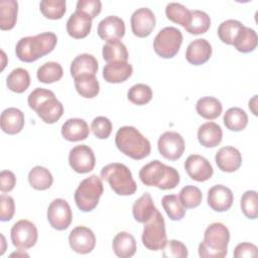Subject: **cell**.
Instances as JSON below:
<instances>
[{
	"label": "cell",
	"instance_id": "8fae6325",
	"mask_svg": "<svg viewBox=\"0 0 258 258\" xmlns=\"http://www.w3.org/2000/svg\"><path fill=\"white\" fill-rule=\"evenodd\" d=\"M46 215L50 226L57 231L68 229L73 220L71 207L69 203L62 199L53 200L48 206Z\"/></svg>",
	"mask_w": 258,
	"mask_h": 258
},
{
	"label": "cell",
	"instance_id": "5bb4252c",
	"mask_svg": "<svg viewBox=\"0 0 258 258\" xmlns=\"http://www.w3.org/2000/svg\"><path fill=\"white\" fill-rule=\"evenodd\" d=\"M69 244L73 251L79 254L91 253L96 246L94 232L85 226L74 228L69 235Z\"/></svg>",
	"mask_w": 258,
	"mask_h": 258
},
{
	"label": "cell",
	"instance_id": "d590c367",
	"mask_svg": "<svg viewBox=\"0 0 258 258\" xmlns=\"http://www.w3.org/2000/svg\"><path fill=\"white\" fill-rule=\"evenodd\" d=\"M103 58L107 62L112 61H127L128 60V51L123 42L120 40H111L107 41L103 45L102 50Z\"/></svg>",
	"mask_w": 258,
	"mask_h": 258
},
{
	"label": "cell",
	"instance_id": "1f68e13d",
	"mask_svg": "<svg viewBox=\"0 0 258 258\" xmlns=\"http://www.w3.org/2000/svg\"><path fill=\"white\" fill-rule=\"evenodd\" d=\"M18 2L15 0L0 1V28L2 30L12 29L17 20Z\"/></svg>",
	"mask_w": 258,
	"mask_h": 258
},
{
	"label": "cell",
	"instance_id": "7a4b0ae2",
	"mask_svg": "<svg viewBox=\"0 0 258 258\" xmlns=\"http://www.w3.org/2000/svg\"><path fill=\"white\" fill-rule=\"evenodd\" d=\"M139 178L143 184L156 186L162 190L172 189L180 181L179 173L174 167L168 166L157 159L141 167Z\"/></svg>",
	"mask_w": 258,
	"mask_h": 258
},
{
	"label": "cell",
	"instance_id": "f6af8a7d",
	"mask_svg": "<svg viewBox=\"0 0 258 258\" xmlns=\"http://www.w3.org/2000/svg\"><path fill=\"white\" fill-rule=\"evenodd\" d=\"M243 214L251 220L258 217V197L256 190H247L243 194L240 202Z\"/></svg>",
	"mask_w": 258,
	"mask_h": 258
},
{
	"label": "cell",
	"instance_id": "7bdbcfd3",
	"mask_svg": "<svg viewBox=\"0 0 258 258\" xmlns=\"http://www.w3.org/2000/svg\"><path fill=\"white\" fill-rule=\"evenodd\" d=\"M127 98L131 103L137 106H142L151 101L152 90L148 85L136 84L128 90Z\"/></svg>",
	"mask_w": 258,
	"mask_h": 258
},
{
	"label": "cell",
	"instance_id": "7dc6e473",
	"mask_svg": "<svg viewBox=\"0 0 258 258\" xmlns=\"http://www.w3.org/2000/svg\"><path fill=\"white\" fill-rule=\"evenodd\" d=\"M164 258H186L188 255L186 246L178 240H169L163 247Z\"/></svg>",
	"mask_w": 258,
	"mask_h": 258
},
{
	"label": "cell",
	"instance_id": "ab89813d",
	"mask_svg": "<svg viewBox=\"0 0 258 258\" xmlns=\"http://www.w3.org/2000/svg\"><path fill=\"white\" fill-rule=\"evenodd\" d=\"M162 207L167 214L168 218L172 221H180L185 215V208L179 202V199L175 195H166L161 200Z\"/></svg>",
	"mask_w": 258,
	"mask_h": 258
},
{
	"label": "cell",
	"instance_id": "8d00e7d4",
	"mask_svg": "<svg viewBox=\"0 0 258 258\" xmlns=\"http://www.w3.org/2000/svg\"><path fill=\"white\" fill-rule=\"evenodd\" d=\"M211 26L210 16L202 10H190V20L185 30L190 34L206 33Z\"/></svg>",
	"mask_w": 258,
	"mask_h": 258
},
{
	"label": "cell",
	"instance_id": "2e32d148",
	"mask_svg": "<svg viewBox=\"0 0 258 258\" xmlns=\"http://www.w3.org/2000/svg\"><path fill=\"white\" fill-rule=\"evenodd\" d=\"M184 169L191 179L199 182L209 180L214 173L210 161L199 154H191L185 159Z\"/></svg>",
	"mask_w": 258,
	"mask_h": 258
},
{
	"label": "cell",
	"instance_id": "d6986e66",
	"mask_svg": "<svg viewBox=\"0 0 258 258\" xmlns=\"http://www.w3.org/2000/svg\"><path fill=\"white\" fill-rule=\"evenodd\" d=\"M215 161L222 171L234 172L238 170L242 164V155L237 148L224 146L216 153Z\"/></svg>",
	"mask_w": 258,
	"mask_h": 258
},
{
	"label": "cell",
	"instance_id": "83f0119b",
	"mask_svg": "<svg viewBox=\"0 0 258 258\" xmlns=\"http://www.w3.org/2000/svg\"><path fill=\"white\" fill-rule=\"evenodd\" d=\"M98 60L94 55L89 53H82L73 59L70 72L72 77L76 78L84 74L96 75V73L98 72Z\"/></svg>",
	"mask_w": 258,
	"mask_h": 258
},
{
	"label": "cell",
	"instance_id": "d4e9b609",
	"mask_svg": "<svg viewBox=\"0 0 258 258\" xmlns=\"http://www.w3.org/2000/svg\"><path fill=\"white\" fill-rule=\"evenodd\" d=\"M222 138V128L215 122H206L198 129V140L204 147H216L221 143Z\"/></svg>",
	"mask_w": 258,
	"mask_h": 258
},
{
	"label": "cell",
	"instance_id": "e0dca14e",
	"mask_svg": "<svg viewBox=\"0 0 258 258\" xmlns=\"http://www.w3.org/2000/svg\"><path fill=\"white\" fill-rule=\"evenodd\" d=\"M233 201L232 190L223 184H216L208 191V205L215 212L228 211L232 207Z\"/></svg>",
	"mask_w": 258,
	"mask_h": 258
},
{
	"label": "cell",
	"instance_id": "8992f818",
	"mask_svg": "<svg viewBox=\"0 0 258 258\" xmlns=\"http://www.w3.org/2000/svg\"><path fill=\"white\" fill-rule=\"evenodd\" d=\"M101 177L119 196H131L137 190V184L130 169L123 163L113 162L105 165L101 169Z\"/></svg>",
	"mask_w": 258,
	"mask_h": 258
},
{
	"label": "cell",
	"instance_id": "ac0fdd59",
	"mask_svg": "<svg viewBox=\"0 0 258 258\" xmlns=\"http://www.w3.org/2000/svg\"><path fill=\"white\" fill-rule=\"evenodd\" d=\"M98 34L100 38L106 41L119 40L125 34V23L118 16H107L99 22Z\"/></svg>",
	"mask_w": 258,
	"mask_h": 258
},
{
	"label": "cell",
	"instance_id": "52a82bcc",
	"mask_svg": "<svg viewBox=\"0 0 258 258\" xmlns=\"http://www.w3.org/2000/svg\"><path fill=\"white\" fill-rule=\"evenodd\" d=\"M103 191V182L98 175L93 174L83 179L75 191L77 207L85 213L93 211L98 206Z\"/></svg>",
	"mask_w": 258,
	"mask_h": 258
},
{
	"label": "cell",
	"instance_id": "f546056e",
	"mask_svg": "<svg viewBox=\"0 0 258 258\" xmlns=\"http://www.w3.org/2000/svg\"><path fill=\"white\" fill-rule=\"evenodd\" d=\"M257 43H258V36L256 31L244 25L238 32L232 45H234V47L238 51L243 53H248L255 50V48L257 47Z\"/></svg>",
	"mask_w": 258,
	"mask_h": 258
},
{
	"label": "cell",
	"instance_id": "9c48e42d",
	"mask_svg": "<svg viewBox=\"0 0 258 258\" xmlns=\"http://www.w3.org/2000/svg\"><path fill=\"white\" fill-rule=\"evenodd\" d=\"M182 38L181 31L176 27H164L154 37V51L163 58H171L178 52Z\"/></svg>",
	"mask_w": 258,
	"mask_h": 258
},
{
	"label": "cell",
	"instance_id": "7c38bea8",
	"mask_svg": "<svg viewBox=\"0 0 258 258\" xmlns=\"http://www.w3.org/2000/svg\"><path fill=\"white\" fill-rule=\"evenodd\" d=\"M157 147L159 153L166 159L174 161L181 157L184 151V140L182 136L174 131H166L160 135Z\"/></svg>",
	"mask_w": 258,
	"mask_h": 258
},
{
	"label": "cell",
	"instance_id": "bcb514c9",
	"mask_svg": "<svg viewBox=\"0 0 258 258\" xmlns=\"http://www.w3.org/2000/svg\"><path fill=\"white\" fill-rule=\"evenodd\" d=\"M93 134L99 139H107L112 132V122L104 116L96 117L91 124Z\"/></svg>",
	"mask_w": 258,
	"mask_h": 258
},
{
	"label": "cell",
	"instance_id": "60d3db41",
	"mask_svg": "<svg viewBox=\"0 0 258 258\" xmlns=\"http://www.w3.org/2000/svg\"><path fill=\"white\" fill-rule=\"evenodd\" d=\"M66 6L64 0H42L39 4V9L44 17L56 20L64 15Z\"/></svg>",
	"mask_w": 258,
	"mask_h": 258
},
{
	"label": "cell",
	"instance_id": "484cf974",
	"mask_svg": "<svg viewBox=\"0 0 258 258\" xmlns=\"http://www.w3.org/2000/svg\"><path fill=\"white\" fill-rule=\"evenodd\" d=\"M156 207L149 192H144L135 201L132 207V214L138 223H146L151 219L156 211Z\"/></svg>",
	"mask_w": 258,
	"mask_h": 258
},
{
	"label": "cell",
	"instance_id": "d6a6232c",
	"mask_svg": "<svg viewBox=\"0 0 258 258\" xmlns=\"http://www.w3.org/2000/svg\"><path fill=\"white\" fill-rule=\"evenodd\" d=\"M223 121L229 130L239 132L246 128L248 124V116L243 109L239 107H233L226 111L223 117Z\"/></svg>",
	"mask_w": 258,
	"mask_h": 258
},
{
	"label": "cell",
	"instance_id": "7402d4cb",
	"mask_svg": "<svg viewBox=\"0 0 258 258\" xmlns=\"http://www.w3.org/2000/svg\"><path fill=\"white\" fill-rule=\"evenodd\" d=\"M133 73V68L128 61L107 62L103 69V78L107 83L119 84L127 81Z\"/></svg>",
	"mask_w": 258,
	"mask_h": 258
},
{
	"label": "cell",
	"instance_id": "4fadbf2b",
	"mask_svg": "<svg viewBox=\"0 0 258 258\" xmlns=\"http://www.w3.org/2000/svg\"><path fill=\"white\" fill-rule=\"evenodd\" d=\"M69 163L76 172L88 173L95 167V154L88 145H77L73 147L69 153Z\"/></svg>",
	"mask_w": 258,
	"mask_h": 258
},
{
	"label": "cell",
	"instance_id": "277c9868",
	"mask_svg": "<svg viewBox=\"0 0 258 258\" xmlns=\"http://www.w3.org/2000/svg\"><path fill=\"white\" fill-rule=\"evenodd\" d=\"M27 102L29 107L46 124L55 123L63 114L62 104L50 90L44 88L34 89L29 94Z\"/></svg>",
	"mask_w": 258,
	"mask_h": 258
},
{
	"label": "cell",
	"instance_id": "6da1fadb",
	"mask_svg": "<svg viewBox=\"0 0 258 258\" xmlns=\"http://www.w3.org/2000/svg\"><path fill=\"white\" fill-rule=\"evenodd\" d=\"M57 37L53 32H42L22 37L15 46L16 56L24 62H32L53 50Z\"/></svg>",
	"mask_w": 258,
	"mask_h": 258
},
{
	"label": "cell",
	"instance_id": "74e56055",
	"mask_svg": "<svg viewBox=\"0 0 258 258\" xmlns=\"http://www.w3.org/2000/svg\"><path fill=\"white\" fill-rule=\"evenodd\" d=\"M63 70L58 62L47 61L40 66L36 72V77L40 83L52 84L62 78Z\"/></svg>",
	"mask_w": 258,
	"mask_h": 258
},
{
	"label": "cell",
	"instance_id": "3957f363",
	"mask_svg": "<svg viewBox=\"0 0 258 258\" xmlns=\"http://www.w3.org/2000/svg\"><path fill=\"white\" fill-rule=\"evenodd\" d=\"M115 144L123 154L135 160L147 157L151 151L149 140L133 126L119 128L115 136Z\"/></svg>",
	"mask_w": 258,
	"mask_h": 258
},
{
	"label": "cell",
	"instance_id": "681fc988",
	"mask_svg": "<svg viewBox=\"0 0 258 258\" xmlns=\"http://www.w3.org/2000/svg\"><path fill=\"white\" fill-rule=\"evenodd\" d=\"M15 213V204L12 197L5 195L0 196V220L2 222L10 221Z\"/></svg>",
	"mask_w": 258,
	"mask_h": 258
},
{
	"label": "cell",
	"instance_id": "f1b7e54d",
	"mask_svg": "<svg viewBox=\"0 0 258 258\" xmlns=\"http://www.w3.org/2000/svg\"><path fill=\"white\" fill-rule=\"evenodd\" d=\"M77 92L84 98H95L100 92V84L95 75L84 74L74 78Z\"/></svg>",
	"mask_w": 258,
	"mask_h": 258
},
{
	"label": "cell",
	"instance_id": "4dcf8cb0",
	"mask_svg": "<svg viewBox=\"0 0 258 258\" xmlns=\"http://www.w3.org/2000/svg\"><path fill=\"white\" fill-rule=\"evenodd\" d=\"M196 110L200 116L207 120H214L218 118L222 111V103L215 97L206 96L198 100L196 104Z\"/></svg>",
	"mask_w": 258,
	"mask_h": 258
},
{
	"label": "cell",
	"instance_id": "b9f144b4",
	"mask_svg": "<svg viewBox=\"0 0 258 258\" xmlns=\"http://www.w3.org/2000/svg\"><path fill=\"white\" fill-rule=\"evenodd\" d=\"M243 26L244 24L238 20L228 19L219 25L218 36L222 42L226 44H233L235 37Z\"/></svg>",
	"mask_w": 258,
	"mask_h": 258
},
{
	"label": "cell",
	"instance_id": "cb8c5ba5",
	"mask_svg": "<svg viewBox=\"0 0 258 258\" xmlns=\"http://www.w3.org/2000/svg\"><path fill=\"white\" fill-rule=\"evenodd\" d=\"M0 123L3 132L9 135H15L23 129L24 114L17 108H7L1 113Z\"/></svg>",
	"mask_w": 258,
	"mask_h": 258
},
{
	"label": "cell",
	"instance_id": "9a60e30c",
	"mask_svg": "<svg viewBox=\"0 0 258 258\" xmlns=\"http://www.w3.org/2000/svg\"><path fill=\"white\" fill-rule=\"evenodd\" d=\"M131 29L135 36L144 38L151 34L155 27L154 13L147 7L138 8L131 15Z\"/></svg>",
	"mask_w": 258,
	"mask_h": 258
},
{
	"label": "cell",
	"instance_id": "4316f807",
	"mask_svg": "<svg viewBox=\"0 0 258 258\" xmlns=\"http://www.w3.org/2000/svg\"><path fill=\"white\" fill-rule=\"evenodd\" d=\"M112 248L118 257H132L136 252L135 238L128 232H119L113 239Z\"/></svg>",
	"mask_w": 258,
	"mask_h": 258
},
{
	"label": "cell",
	"instance_id": "5b68a950",
	"mask_svg": "<svg viewBox=\"0 0 258 258\" xmlns=\"http://www.w3.org/2000/svg\"><path fill=\"white\" fill-rule=\"evenodd\" d=\"M230 232L223 223H213L206 229L204 240L199 245L202 258H223L228 253Z\"/></svg>",
	"mask_w": 258,
	"mask_h": 258
},
{
	"label": "cell",
	"instance_id": "f5cc1de1",
	"mask_svg": "<svg viewBox=\"0 0 258 258\" xmlns=\"http://www.w3.org/2000/svg\"><path fill=\"white\" fill-rule=\"evenodd\" d=\"M256 105H257V96H254V97L249 101V109L252 111V113H253L255 116L257 115Z\"/></svg>",
	"mask_w": 258,
	"mask_h": 258
},
{
	"label": "cell",
	"instance_id": "ffe728a7",
	"mask_svg": "<svg viewBox=\"0 0 258 258\" xmlns=\"http://www.w3.org/2000/svg\"><path fill=\"white\" fill-rule=\"evenodd\" d=\"M212 51V45L207 39L198 38L187 45L185 50V58L189 63L200 66L210 59Z\"/></svg>",
	"mask_w": 258,
	"mask_h": 258
},
{
	"label": "cell",
	"instance_id": "816d5d0a",
	"mask_svg": "<svg viewBox=\"0 0 258 258\" xmlns=\"http://www.w3.org/2000/svg\"><path fill=\"white\" fill-rule=\"evenodd\" d=\"M16 184L15 174L10 170H2L0 173V189L2 192L11 191Z\"/></svg>",
	"mask_w": 258,
	"mask_h": 258
},
{
	"label": "cell",
	"instance_id": "30bf717a",
	"mask_svg": "<svg viewBox=\"0 0 258 258\" xmlns=\"http://www.w3.org/2000/svg\"><path fill=\"white\" fill-rule=\"evenodd\" d=\"M10 238L14 247L20 250H26L35 245L38 238V232L32 222L28 220H19L12 226Z\"/></svg>",
	"mask_w": 258,
	"mask_h": 258
},
{
	"label": "cell",
	"instance_id": "836d02e7",
	"mask_svg": "<svg viewBox=\"0 0 258 258\" xmlns=\"http://www.w3.org/2000/svg\"><path fill=\"white\" fill-rule=\"evenodd\" d=\"M6 85L10 91L16 94H21L25 92L30 85L29 73L22 68L14 69L7 76Z\"/></svg>",
	"mask_w": 258,
	"mask_h": 258
},
{
	"label": "cell",
	"instance_id": "db71d44e",
	"mask_svg": "<svg viewBox=\"0 0 258 258\" xmlns=\"http://www.w3.org/2000/svg\"><path fill=\"white\" fill-rule=\"evenodd\" d=\"M14 255H16V256H18V255H20V254H19V253H12V254H11V255H10V256H14ZM21 255H23V256H28V255H27V254H26V253H22V254H21Z\"/></svg>",
	"mask_w": 258,
	"mask_h": 258
},
{
	"label": "cell",
	"instance_id": "e575fe53",
	"mask_svg": "<svg viewBox=\"0 0 258 258\" xmlns=\"http://www.w3.org/2000/svg\"><path fill=\"white\" fill-rule=\"evenodd\" d=\"M29 184L36 190H45L49 188L53 182L50 171L40 165L34 166L28 173Z\"/></svg>",
	"mask_w": 258,
	"mask_h": 258
},
{
	"label": "cell",
	"instance_id": "ee69618b",
	"mask_svg": "<svg viewBox=\"0 0 258 258\" xmlns=\"http://www.w3.org/2000/svg\"><path fill=\"white\" fill-rule=\"evenodd\" d=\"M179 202L185 209H194L202 203L203 195L199 187L195 185H185L182 187L178 195Z\"/></svg>",
	"mask_w": 258,
	"mask_h": 258
},
{
	"label": "cell",
	"instance_id": "c3c4849f",
	"mask_svg": "<svg viewBox=\"0 0 258 258\" xmlns=\"http://www.w3.org/2000/svg\"><path fill=\"white\" fill-rule=\"evenodd\" d=\"M102 10V3L100 0H79L77 2L76 11H80L94 19Z\"/></svg>",
	"mask_w": 258,
	"mask_h": 258
},
{
	"label": "cell",
	"instance_id": "f35d334b",
	"mask_svg": "<svg viewBox=\"0 0 258 258\" xmlns=\"http://www.w3.org/2000/svg\"><path fill=\"white\" fill-rule=\"evenodd\" d=\"M165 14L166 17L174 22L177 23L184 28L188 25L190 20V10H188L185 6L179 3H168L165 7Z\"/></svg>",
	"mask_w": 258,
	"mask_h": 258
},
{
	"label": "cell",
	"instance_id": "44dd1931",
	"mask_svg": "<svg viewBox=\"0 0 258 258\" xmlns=\"http://www.w3.org/2000/svg\"><path fill=\"white\" fill-rule=\"evenodd\" d=\"M92 18L83 12L75 11L67 21V31L76 39L85 38L91 31Z\"/></svg>",
	"mask_w": 258,
	"mask_h": 258
},
{
	"label": "cell",
	"instance_id": "f907efd6",
	"mask_svg": "<svg viewBox=\"0 0 258 258\" xmlns=\"http://www.w3.org/2000/svg\"><path fill=\"white\" fill-rule=\"evenodd\" d=\"M257 247L248 242L240 243L236 246L234 250V257L235 258H243V257H257L258 252H257Z\"/></svg>",
	"mask_w": 258,
	"mask_h": 258
},
{
	"label": "cell",
	"instance_id": "ba28073f",
	"mask_svg": "<svg viewBox=\"0 0 258 258\" xmlns=\"http://www.w3.org/2000/svg\"><path fill=\"white\" fill-rule=\"evenodd\" d=\"M142 232V243L151 251L162 250L167 242L165 232V222L161 213L156 210L149 221L144 223Z\"/></svg>",
	"mask_w": 258,
	"mask_h": 258
},
{
	"label": "cell",
	"instance_id": "603a6c76",
	"mask_svg": "<svg viewBox=\"0 0 258 258\" xmlns=\"http://www.w3.org/2000/svg\"><path fill=\"white\" fill-rule=\"evenodd\" d=\"M90 134L89 125L80 118L68 119L61 126L62 137L71 142H78L87 139Z\"/></svg>",
	"mask_w": 258,
	"mask_h": 258
}]
</instances>
